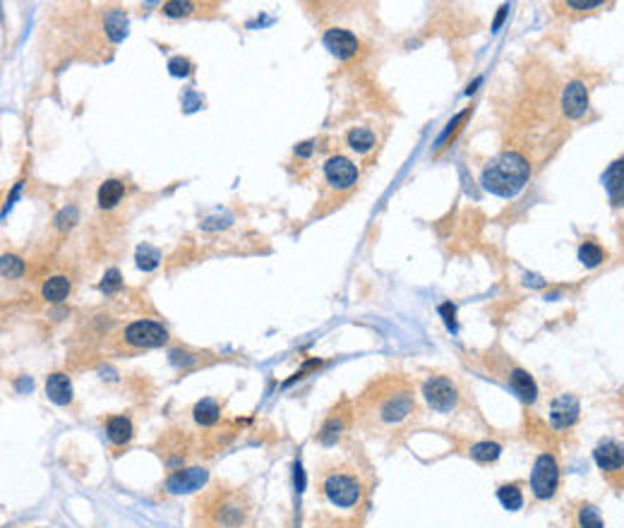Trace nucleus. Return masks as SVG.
<instances>
[{
	"label": "nucleus",
	"mask_w": 624,
	"mask_h": 528,
	"mask_svg": "<svg viewBox=\"0 0 624 528\" xmlns=\"http://www.w3.org/2000/svg\"><path fill=\"white\" fill-rule=\"evenodd\" d=\"M356 420L370 435H394L401 432L418 413L416 387L404 375H384L372 380L360 394L356 408Z\"/></svg>",
	"instance_id": "f257e3e1"
},
{
	"label": "nucleus",
	"mask_w": 624,
	"mask_h": 528,
	"mask_svg": "<svg viewBox=\"0 0 624 528\" xmlns=\"http://www.w3.org/2000/svg\"><path fill=\"white\" fill-rule=\"evenodd\" d=\"M370 480L356 464L341 461L337 466L322 468L317 490L324 504L341 517H351L365 504Z\"/></svg>",
	"instance_id": "f03ea898"
},
{
	"label": "nucleus",
	"mask_w": 624,
	"mask_h": 528,
	"mask_svg": "<svg viewBox=\"0 0 624 528\" xmlns=\"http://www.w3.org/2000/svg\"><path fill=\"white\" fill-rule=\"evenodd\" d=\"M528 178H531L528 158L518 154V151H504V154L495 156L483 168L481 183L490 195L509 200V197L521 193L523 185L528 183Z\"/></svg>",
	"instance_id": "7ed1b4c3"
},
{
	"label": "nucleus",
	"mask_w": 624,
	"mask_h": 528,
	"mask_svg": "<svg viewBox=\"0 0 624 528\" xmlns=\"http://www.w3.org/2000/svg\"><path fill=\"white\" fill-rule=\"evenodd\" d=\"M200 509L209 528H245L250 521V504L245 494L235 490L216 487L205 502H200Z\"/></svg>",
	"instance_id": "20e7f679"
},
{
	"label": "nucleus",
	"mask_w": 624,
	"mask_h": 528,
	"mask_svg": "<svg viewBox=\"0 0 624 528\" xmlns=\"http://www.w3.org/2000/svg\"><path fill=\"white\" fill-rule=\"evenodd\" d=\"M560 464L557 459L553 457L550 452L541 454L536 461H533V468H531V494L538 499V502H548L553 499L557 490H560Z\"/></svg>",
	"instance_id": "39448f33"
},
{
	"label": "nucleus",
	"mask_w": 624,
	"mask_h": 528,
	"mask_svg": "<svg viewBox=\"0 0 624 528\" xmlns=\"http://www.w3.org/2000/svg\"><path fill=\"white\" fill-rule=\"evenodd\" d=\"M423 399L435 413H451L461 404V389L446 375H432L423 385Z\"/></svg>",
	"instance_id": "423d86ee"
},
{
	"label": "nucleus",
	"mask_w": 624,
	"mask_h": 528,
	"mask_svg": "<svg viewBox=\"0 0 624 528\" xmlns=\"http://www.w3.org/2000/svg\"><path fill=\"white\" fill-rule=\"evenodd\" d=\"M123 339L130 348H159L168 341V329L154 320H137L123 329Z\"/></svg>",
	"instance_id": "0eeeda50"
},
{
	"label": "nucleus",
	"mask_w": 624,
	"mask_h": 528,
	"mask_svg": "<svg viewBox=\"0 0 624 528\" xmlns=\"http://www.w3.org/2000/svg\"><path fill=\"white\" fill-rule=\"evenodd\" d=\"M358 166L346 156H329L324 163V181L337 193H348L358 183Z\"/></svg>",
	"instance_id": "6e6552de"
},
{
	"label": "nucleus",
	"mask_w": 624,
	"mask_h": 528,
	"mask_svg": "<svg viewBox=\"0 0 624 528\" xmlns=\"http://www.w3.org/2000/svg\"><path fill=\"white\" fill-rule=\"evenodd\" d=\"M593 461L598 466V471H603V475L613 478V475H622L624 473V442L620 440H600L593 449Z\"/></svg>",
	"instance_id": "1a4fd4ad"
},
{
	"label": "nucleus",
	"mask_w": 624,
	"mask_h": 528,
	"mask_svg": "<svg viewBox=\"0 0 624 528\" xmlns=\"http://www.w3.org/2000/svg\"><path fill=\"white\" fill-rule=\"evenodd\" d=\"M579 415H581V406L574 394H560L557 399H553V404H550V425H553V430L557 432L571 430V427L579 422Z\"/></svg>",
	"instance_id": "9d476101"
},
{
	"label": "nucleus",
	"mask_w": 624,
	"mask_h": 528,
	"mask_svg": "<svg viewBox=\"0 0 624 528\" xmlns=\"http://www.w3.org/2000/svg\"><path fill=\"white\" fill-rule=\"evenodd\" d=\"M588 103H590L588 89H586V84H583V82L574 79V82H569L567 87H564L560 106H562V113L567 116L569 121H579V118L586 116Z\"/></svg>",
	"instance_id": "9b49d317"
},
{
	"label": "nucleus",
	"mask_w": 624,
	"mask_h": 528,
	"mask_svg": "<svg viewBox=\"0 0 624 528\" xmlns=\"http://www.w3.org/2000/svg\"><path fill=\"white\" fill-rule=\"evenodd\" d=\"M504 375H507V385L514 389V394L521 401H526V404H533V401L538 399L536 382H533V377H531V375L523 367H518V365H514V362L504 360Z\"/></svg>",
	"instance_id": "f8f14e48"
},
{
	"label": "nucleus",
	"mask_w": 624,
	"mask_h": 528,
	"mask_svg": "<svg viewBox=\"0 0 624 528\" xmlns=\"http://www.w3.org/2000/svg\"><path fill=\"white\" fill-rule=\"evenodd\" d=\"M322 41H324V46L329 49V53H332V56H337L339 61H348V58H353L358 53V39L353 36L348 29H339V26L327 29Z\"/></svg>",
	"instance_id": "ddd939ff"
},
{
	"label": "nucleus",
	"mask_w": 624,
	"mask_h": 528,
	"mask_svg": "<svg viewBox=\"0 0 624 528\" xmlns=\"http://www.w3.org/2000/svg\"><path fill=\"white\" fill-rule=\"evenodd\" d=\"M351 418H356V413L344 411V406H339L337 411H332L329 418L324 420V425H322V430L317 435L322 445H324V447L337 445L341 435L346 432V427H348V422H351Z\"/></svg>",
	"instance_id": "4468645a"
},
{
	"label": "nucleus",
	"mask_w": 624,
	"mask_h": 528,
	"mask_svg": "<svg viewBox=\"0 0 624 528\" xmlns=\"http://www.w3.org/2000/svg\"><path fill=\"white\" fill-rule=\"evenodd\" d=\"M603 188H605L613 207H624V156L608 166L605 176H603Z\"/></svg>",
	"instance_id": "2eb2a0df"
},
{
	"label": "nucleus",
	"mask_w": 624,
	"mask_h": 528,
	"mask_svg": "<svg viewBox=\"0 0 624 528\" xmlns=\"http://www.w3.org/2000/svg\"><path fill=\"white\" fill-rule=\"evenodd\" d=\"M207 480V471L205 468H180V471L170 473V478L166 480V487L170 492H193L200 490Z\"/></svg>",
	"instance_id": "dca6fc26"
},
{
	"label": "nucleus",
	"mask_w": 624,
	"mask_h": 528,
	"mask_svg": "<svg viewBox=\"0 0 624 528\" xmlns=\"http://www.w3.org/2000/svg\"><path fill=\"white\" fill-rule=\"evenodd\" d=\"M46 396L58 406H68L72 401V382L68 375L65 372L48 375V380H46Z\"/></svg>",
	"instance_id": "f3484780"
},
{
	"label": "nucleus",
	"mask_w": 624,
	"mask_h": 528,
	"mask_svg": "<svg viewBox=\"0 0 624 528\" xmlns=\"http://www.w3.org/2000/svg\"><path fill=\"white\" fill-rule=\"evenodd\" d=\"M571 526L574 528H605V521H603L595 504H590V502H579V504L571 509Z\"/></svg>",
	"instance_id": "a211bd4d"
},
{
	"label": "nucleus",
	"mask_w": 624,
	"mask_h": 528,
	"mask_svg": "<svg viewBox=\"0 0 624 528\" xmlns=\"http://www.w3.org/2000/svg\"><path fill=\"white\" fill-rule=\"evenodd\" d=\"M70 290H72V283H70V279L68 276H51V279H46L44 281V286H41V295L48 303H63L65 298H68L70 295Z\"/></svg>",
	"instance_id": "6ab92c4d"
},
{
	"label": "nucleus",
	"mask_w": 624,
	"mask_h": 528,
	"mask_svg": "<svg viewBox=\"0 0 624 528\" xmlns=\"http://www.w3.org/2000/svg\"><path fill=\"white\" fill-rule=\"evenodd\" d=\"M106 435L113 445H125V442H130V437H133V420H130L128 415H113V418H108L106 422Z\"/></svg>",
	"instance_id": "aec40b11"
},
{
	"label": "nucleus",
	"mask_w": 624,
	"mask_h": 528,
	"mask_svg": "<svg viewBox=\"0 0 624 528\" xmlns=\"http://www.w3.org/2000/svg\"><path fill=\"white\" fill-rule=\"evenodd\" d=\"M193 415H195L197 425L212 427L221 418V406L216 404L214 399H202V401H197V406L193 408Z\"/></svg>",
	"instance_id": "412c9836"
},
{
	"label": "nucleus",
	"mask_w": 624,
	"mask_h": 528,
	"mask_svg": "<svg viewBox=\"0 0 624 528\" xmlns=\"http://www.w3.org/2000/svg\"><path fill=\"white\" fill-rule=\"evenodd\" d=\"M123 195H125L123 181H116V178H111V181L101 183V188H98V207H103V209L116 207V204L123 200Z\"/></svg>",
	"instance_id": "4be33fe9"
},
{
	"label": "nucleus",
	"mask_w": 624,
	"mask_h": 528,
	"mask_svg": "<svg viewBox=\"0 0 624 528\" xmlns=\"http://www.w3.org/2000/svg\"><path fill=\"white\" fill-rule=\"evenodd\" d=\"M497 499L507 512H518L523 507V492L518 483H504L497 487Z\"/></svg>",
	"instance_id": "5701e85b"
},
{
	"label": "nucleus",
	"mask_w": 624,
	"mask_h": 528,
	"mask_svg": "<svg viewBox=\"0 0 624 528\" xmlns=\"http://www.w3.org/2000/svg\"><path fill=\"white\" fill-rule=\"evenodd\" d=\"M469 454H471L473 461H478V464H492V461L499 459V454H502V447H499L497 442L483 440V442H476V445H471Z\"/></svg>",
	"instance_id": "b1692460"
},
{
	"label": "nucleus",
	"mask_w": 624,
	"mask_h": 528,
	"mask_svg": "<svg viewBox=\"0 0 624 528\" xmlns=\"http://www.w3.org/2000/svg\"><path fill=\"white\" fill-rule=\"evenodd\" d=\"M346 142L353 151L365 154V151H370L374 147V132L370 128H353V130H348Z\"/></svg>",
	"instance_id": "393cba45"
},
{
	"label": "nucleus",
	"mask_w": 624,
	"mask_h": 528,
	"mask_svg": "<svg viewBox=\"0 0 624 528\" xmlns=\"http://www.w3.org/2000/svg\"><path fill=\"white\" fill-rule=\"evenodd\" d=\"M579 262L583 264V267L588 269H595L600 267L603 262H605V250H603L598 243L593 240H586L583 245L579 248Z\"/></svg>",
	"instance_id": "a878e982"
},
{
	"label": "nucleus",
	"mask_w": 624,
	"mask_h": 528,
	"mask_svg": "<svg viewBox=\"0 0 624 528\" xmlns=\"http://www.w3.org/2000/svg\"><path fill=\"white\" fill-rule=\"evenodd\" d=\"M159 260H161L159 250H154L152 245H140V250H137V267L144 269V272L154 269Z\"/></svg>",
	"instance_id": "bb28decb"
},
{
	"label": "nucleus",
	"mask_w": 624,
	"mask_h": 528,
	"mask_svg": "<svg viewBox=\"0 0 624 528\" xmlns=\"http://www.w3.org/2000/svg\"><path fill=\"white\" fill-rule=\"evenodd\" d=\"M22 272H24L22 260H17L15 255L3 257V276L5 279H17V276H22Z\"/></svg>",
	"instance_id": "cd10ccee"
},
{
	"label": "nucleus",
	"mask_w": 624,
	"mask_h": 528,
	"mask_svg": "<svg viewBox=\"0 0 624 528\" xmlns=\"http://www.w3.org/2000/svg\"><path fill=\"white\" fill-rule=\"evenodd\" d=\"M195 5L193 3H163V15L168 17H180V15H190Z\"/></svg>",
	"instance_id": "c85d7f7f"
},
{
	"label": "nucleus",
	"mask_w": 624,
	"mask_h": 528,
	"mask_svg": "<svg viewBox=\"0 0 624 528\" xmlns=\"http://www.w3.org/2000/svg\"><path fill=\"white\" fill-rule=\"evenodd\" d=\"M603 5H605V0H567V3H564V8H569V10H579V12H583V10H595V8H603Z\"/></svg>",
	"instance_id": "c756f323"
},
{
	"label": "nucleus",
	"mask_w": 624,
	"mask_h": 528,
	"mask_svg": "<svg viewBox=\"0 0 624 528\" xmlns=\"http://www.w3.org/2000/svg\"><path fill=\"white\" fill-rule=\"evenodd\" d=\"M121 272H118V269H108L106 272V276H103V281H101V290L103 293H113V290H118L121 288Z\"/></svg>",
	"instance_id": "7c9ffc66"
},
{
	"label": "nucleus",
	"mask_w": 624,
	"mask_h": 528,
	"mask_svg": "<svg viewBox=\"0 0 624 528\" xmlns=\"http://www.w3.org/2000/svg\"><path fill=\"white\" fill-rule=\"evenodd\" d=\"M168 68H170V75H175V77H185V75H190V72H193V68H190V61H185V58H173V61L168 63Z\"/></svg>",
	"instance_id": "2f4dec72"
},
{
	"label": "nucleus",
	"mask_w": 624,
	"mask_h": 528,
	"mask_svg": "<svg viewBox=\"0 0 624 528\" xmlns=\"http://www.w3.org/2000/svg\"><path fill=\"white\" fill-rule=\"evenodd\" d=\"M439 313L444 315V322H446V327L451 329V332H456V310H454V305H451V303H444V305H439Z\"/></svg>",
	"instance_id": "473e14b6"
},
{
	"label": "nucleus",
	"mask_w": 624,
	"mask_h": 528,
	"mask_svg": "<svg viewBox=\"0 0 624 528\" xmlns=\"http://www.w3.org/2000/svg\"><path fill=\"white\" fill-rule=\"evenodd\" d=\"M310 151H312V142H305L303 147H298V149H295V154H300V156H307V154H310Z\"/></svg>",
	"instance_id": "72a5a7b5"
},
{
	"label": "nucleus",
	"mask_w": 624,
	"mask_h": 528,
	"mask_svg": "<svg viewBox=\"0 0 624 528\" xmlns=\"http://www.w3.org/2000/svg\"><path fill=\"white\" fill-rule=\"evenodd\" d=\"M507 10H509V8H507V5H504V8H502V12H499V17L495 19V29H497L499 24H502V19H504V15H507Z\"/></svg>",
	"instance_id": "f704fd0d"
},
{
	"label": "nucleus",
	"mask_w": 624,
	"mask_h": 528,
	"mask_svg": "<svg viewBox=\"0 0 624 528\" xmlns=\"http://www.w3.org/2000/svg\"><path fill=\"white\" fill-rule=\"evenodd\" d=\"M622 411H624V396H622ZM622 418H624V413H622Z\"/></svg>",
	"instance_id": "c9c22d12"
}]
</instances>
